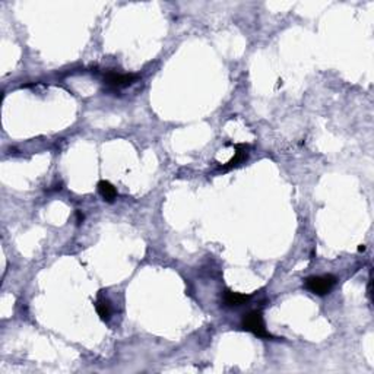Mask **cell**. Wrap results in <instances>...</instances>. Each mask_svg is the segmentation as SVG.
Here are the masks:
<instances>
[{"label":"cell","instance_id":"6da1fadb","mask_svg":"<svg viewBox=\"0 0 374 374\" xmlns=\"http://www.w3.org/2000/svg\"><path fill=\"white\" fill-rule=\"evenodd\" d=\"M242 328L247 332H252L253 335L262 339H270L274 338L264 328V320H263V314L260 310H253L247 314H244L243 320H242Z\"/></svg>","mask_w":374,"mask_h":374},{"label":"cell","instance_id":"7a4b0ae2","mask_svg":"<svg viewBox=\"0 0 374 374\" xmlns=\"http://www.w3.org/2000/svg\"><path fill=\"white\" fill-rule=\"evenodd\" d=\"M336 276L328 274V275H320V276H310L304 282V286L316 294V296H326L332 291V288L336 285Z\"/></svg>","mask_w":374,"mask_h":374},{"label":"cell","instance_id":"3957f363","mask_svg":"<svg viewBox=\"0 0 374 374\" xmlns=\"http://www.w3.org/2000/svg\"><path fill=\"white\" fill-rule=\"evenodd\" d=\"M136 79H138V75H120V74H114V72H110V74L106 75V82L112 88H124V86H129Z\"/></svg>","mask_w":374,"mask_h":374},{"label":"cell","instance_id":"277c9868","mask_svg":"<svg viewBox=\"0 0 374 374\" xmlns=\"http://www.w3.org/2000/svg\"><path fill=\"white\" fill-rule=\"evenodd\" d=\"M236 148V155L225 164V166H222L221 167V170L222 171H228V170H231V168H234V167H238L242 162H244L246 160H247V156H248V145H236L234 146Z\"/></svg>","mask_w":374,"mask_h":374},{"label":"cell","instance_id":"5b68a950","mask_svg":"<svg viewBox=\"0 0 374 374\" xmlns=\"http://www.w3.org/2000/svg\"><path fill=\"white\" fill-rule=\"evenodd\" d=\"M98 192H100V194H101V198L106 200V202H114V199L117 198V190H116V187L112 186L110 182H107V180H101L100 183H98Z\"/></svg>","mask_w":374,"mask_h":374},{"label":"cell","instance_id":"8992f818","mask_svg":"<svg viewBox=\"0 0 374 374\" xmlns=\"http://www.w3.org/2000/svg\"><path fill=\"white\" fill-rule=\"evenodd\" d=\"M248 296H244L240 292H234V291H225L224 302L228 307H237V306H243L248 301Z\"/></svg>","mask_w":374,"mask_h":374},{"label":"cell","instance_id":"52a82bcc","mask_svg":"<svg viewBox=\"0 0 374 374\" xmlns=\"http://www.w3.org/2000/svg\"><path fill=\"white\" fill-rule=\"evenodd\" d=\"M95 308H96V313H98L100 318L104 320V322H107L112 316V307H110V302L107 300H98L96 304H95Z\"/></svg>","mask_w":374,"mask_h":374},{"label":"cell","instance_id":"ba28073f","mask_svg":"<svg viewBox=\"0 0 374 374\" xmlns=\"http://www.w3.org/2000/svg\"><path fill=\"white\" fill-rule=\"evenodd\" d=\"M76 221H78V224H80L84 221V214H80V210L76 212Z\"/></svg>","mask_w":374,"mask_h":374},{"label":"cell","instance_id":"9c48e42d","mask_svg":"<svg viewBox=\"0 0 374 374\" xmlns=\"http://www.w3.org/2000/svg\"><path fill=\"white\" fill-rule=\"evenodd\" d=\"M364 250H366V246H364V244H361V246L358 247V252H364Z\"/></svg>","mask_w":374,"mask_h":374}]
</instances>
